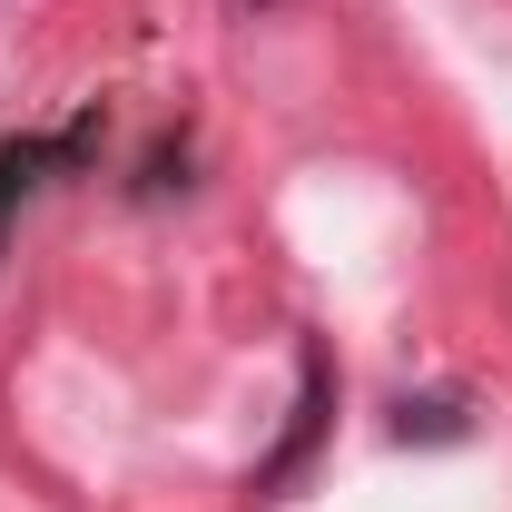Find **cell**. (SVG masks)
Masks as SVG:
<instances>
[{"mask_svg": "<svg viewBox=\"0 0 512 512\" xmlns=\"http://www.w3.org/2000/svg\"><path fill=\"white\" fill-rule=\"evenodd\" d=\"M30 188V148H0V227H10V197Z\"/></svg>", "mask_w": 512, "mask_h": 512, "instance_id": "obj_1", "label": "cell"}]
</instances>
